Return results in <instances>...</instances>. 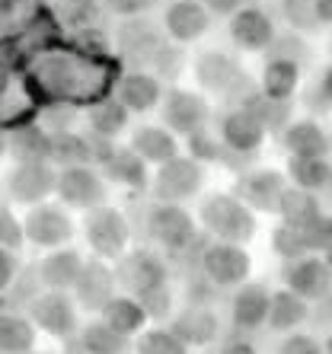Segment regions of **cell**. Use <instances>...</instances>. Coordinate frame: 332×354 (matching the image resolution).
Returning a JSON list of instances; mask_svg holds the SVG:
<instances>
[{
	"label": "cell",
	"mask_w": 332,
	"mask_h": 354,
	"mask_svg": "<svg viewBox=\"0 0 332 354\" xmlns=\"http://www.w3.org/2000/svg\"><path fill=\"white\" fill-rule=\"evenodd\" d=\"M201 221L224 239V243H243L256 233V221L249 214L243 201H233L230 195H214L208 198L201 207Z\"/></svg>",
	"instance_id": "obj_1"
},
{
	"label": "cell",
	"mask_w": 332,
	"mask_h": 354,
	"mask_svg": "<svg viewBox=\"0 0 332 354\" xmlns=\"http://www.w3.org/2000/svg\"><path fill=\"white\" fill-rule=\"evenodd\" d=\"M201 179H205V169H201L199 160H166L163 166H160L157 173V185H154V192H157V198L163 201V205H173V201H183V198L195 195L201 185Z\"/></svg>",
	"instance_id": "obj_2"
},
{
	"label": "cell",
	"mask_w": 332,
	"mask_h": 354,
	"mask_svg": "<svg viewBox=\"0 0 332 354\" xmlns=\"http://www.w3.org/2000/svg\"><path fill=\"white\" fill-rule=\"evenodd\" d=\"M86 239L100 256L116 259L122 256L124 243H128V223L116 207H93L86 217Z\"/></svg>",
	"instance_id": "obj_3"
},
{
	"label": "cell",
	"mask_w": 332,
	"mask_h": 354,
	"mask_svg": "<svg viewBox=\"0 0 332 354\" xmlns=\"http://www.w3.org/2000/svg\"><path fill=\"white\" fill-rule=\"evenodd\" d=\"M23 233L33 239L35 246H64L67 239L74 236V223L71 217L61 211V207H51V205H39L29 211L23 223Z\"/></svg>",
	"instance_id": "obj_4"
},
{
	"label": "cell",
	"mask_w": 332,
	"mask_h": 354,
	"mask_svg": "<svg viewBox=\"0 0 332 354\" xmlns=\"http://www.w3.org/2000/svg\"><path fill=\"white\" fill-rule=\"evenodd\" d=\"M33 322L55 338L74 335V329H77L74 304L67 300L64 290H48V294H42L33 300Z\"/></svg>",
	"instance_id": "obj_5"
},
{
	"label": "cell",
	"mask_w": 332,
	"mask_h": 354,
	"mask_svg": "<svg viewBox=\"0 0 332 354\" xmlns=\"http://www.w3.org/2000/svg\"><path fill=\"white\" fill-rule=\"evenodd\" d=\"M205 274L221 288L230 284H243V278L249 274V256L243 252L237 243H214L201 259Z\"/></svg>",
	"instance_id": "obj_6"
},
{
	"label": "cell",
	"mask_w": 332,
	"mask_h": 354,
	"mask_svg": "<svg viewBox=\"0 0 332 354\" xmlns=\"http://www.w3.org/2000/svg\"><path fill=\"white\" fill-rule=\"evenodd\" d=\"M55 189L67 205L77 207H100V201H106V185L90 166H67L55 182Z\"/></svg>",
	"instance_id": "obj_7"
},
{
	"label": "cell",
	"mask_w": 332,
	"mask_h": 354,
	"mask_svg": "<svg viewBox=\"0 0 332 354\" xmlns=\"http://www.w3.org/2000/svg\"><path fill=\"white\" fill-rule=\"evenodd\" d=\"M150 233L166 249H185L192 243V236H195V223L179 205H160L150 214Z\"/></svg>",
	"instance_id": "obj_8"
},
{
	"label": "cell",
	"mask_w": 332,
	"mask_h": 354,
	"mask_svg": "<svg viewBox=\"0 0 332 354\" xmlns=\"http://www.w3.org/2000/svg\"><path fill=\"white\" fill-rule=\"evenodd\" d=\"M118 278L141 297L147 290H157V288H166V268L157 256L150 252H131L124 256L122 265H118Z\"/></svg>",
	"instance_id": "obj_9"
},
{
	"label": "cell",
	"mask_w": 332,
	"mask_h": 354,
	"mask_svg": "<svg viewBox=\"0 0 332 354\" xmlns=\"http://www.w3.org/2000/svg\"><path fill=\"white\" fill-rule=\"evenodd\" d=\"M55 182H58V176L51 173V166L23 163L17 173L10 176L7 189H10V195L17 198V201H23V205H35V201H42V198L55 189Z\"/></svg>",
	"instance_id": "obj_10"
},
{
	"label": "cell",
	"mask_w": 332,
	"mask_h": 354,
	"mask_svg": "<svg viewBox=\"0 0 332 354\" xmlns=\"http://www.w3.org/2000/svg\"><path fill=\"white\" fill-rule=\"evenodd\" d=\"M77 297L86 310H102V306L112 300V288H116V274L109 272L102 262H90L80 268V278H77Z\"/></svg>",
	"instance_id": "obj_11"
},
{
	"label": "cell",
	"mask_w": 332,
	"mask_h": 354,
	"mask_svg": "<svg viewBox=\"0 0 332 354\" xmlns=\"http://www.w3.org/2000/svg\"><path fill=\"white\" fill-rule=\"evenodd\" d=\"M208 118V102L201 96H192L185 90H173L166 96V124H173L176 131H199Z\"/></svg>",
	"instance_id": "obj_12"
},
{
	"label": "cell",
	"mask_w": 332,
	"mask_h": 354,
	"mask_svg": "<svg viewBox=\"0 0 332 354\" xmlns=\"http://www.w3.org/2000/svg\"><path fill=\"white\" fill-rule=\"evenodd\" d=\"M230 35L240 48L259 51V48H266V45H272L275 29H272V19H268L262 10H243V13L233 17Z\"/></svg>",
	"instance_id": "obj_13"
},
{
	"label": "cell",
	"mask_w": 332,
	"mask_h": 354,
	"mask_svg": "<svg viewBox=\"0 0 332 354\" xmlns=\"http://www.w3.org/2000/svg\"><path fill=\"white\" fill-rule=\"evenodd\" d=\"M166 29L179 41H195L208 29V10L195 0H176L173 7L166 10Z\"/></svg>",
	"instance_id": "obj_14"
},
{
	"label": "cell",
	"mask_w": 332,
	"mask_h": 354,
	"mask_svg": "<svg viewBox=\"0 0 332 354\" xmlns=\"http://www.w3.org/2000/svg\"><path fill=\"white\" fill-rule=\"evenodd\" d=\"M173 332L179 342H183L185 348L189 345H208L211 338L217 335V316L208 310V306H201V304H195V306H189L179 319L173 322Z\"/></svg>",
	"instance_id": "obj_15"
},
{
	"label": "cell",
	"mask_w": 332,
	"mask_h": 354,
	"mask_svg": "<svg viewBox=\"0 0 332 354\" xmlns=\"http://www.w3.org/2000/svg\"><path fill=\"white\" fill-rule=\"evenodd\" d=\"M80 268H83V259L77 256L74 249H61V252L45 256V262L39 265V281L48 284L51 290H67L77 284Z\"/></svg>",
	"instance_id": "obj_16"
},
{
	"label": "cell",
	"mask_w": 332,
	"mask_h": 354,
	"mask_svg": "<svg viewBox=\"0 0 332 354\" xmlns=\"http://www.w3.org/2000/svg\"><path fill=\"white\" fill-rule=\"evenodd\" d=\"M268 290L262 284H243L240 294L233 297V322L240 329H259L268 316Z\"/></svg>",
	"instance_id": "obj_17"
},
{
	"label": "cell",
	"mask_w": 332,
	"mask_h": 354,
	"mask_svg": "<svg viewBox=\"0 0 332 354\" xmlns=\"http://www.w3.org/2000/svg\"><path fill=\"white\" fill-rule=\"evenodd\" d=\"M221 134H224V140H227V147H233V150H256L259 144H262V138H266V124L259 122L252 112H233V115H227L224 118V128H221Z\"/></svg>",
	"instance_id": "obj_18"
},
{
	"label": "cell",
	"mask_w": 332,
	"mask_h": 354,
	"mask_svg": "<svg viewBox=\"0 0 332 354\" xmlns=\"http://www.w3.org/2000/svg\"><path fill=\"white\" fill-rule=\"evenodd\" d=\"M131 150L144 163H160L163 166L166 160L176 157V138L166 128H157V124H147V128H138L131 140Z\"/></svg>",
	"instance_id": "obj_19"
},
{
	"label": "cell",
	"mask_w": 332,
	"mask_h": 354,
	"mask_svg": "<svg viewBox=\"0 0 332 354\" xmlns=\"http://www.w3.org/2000/svg\"><path fill=\"white\" fill-rule=\"evenodd\" d=\"M288 284H290V294H297L300 300L323 297L326 284H329V268H326V262H320V259H300L288 272Z\"/></svg>",
	"instance_id": "obj_20"
},
{
	"label": "cell",
	"mask_w": 332,
	"mask_h": 354,
	"mask_svg": "<svg viewBox=\"0 0 332 354\" xmlns=\"http://www.w3.org/2000/svg\"><path fill=\"white\" fill-rule=\"evenodd\" d=\"M102 322L109 329H116L118 335L131 338L134 332H141V326L147 322V313L141 310L138 300H128V297H112L106 306H102Z\"/></svg>",
	"instance_id": "obj_21"
},
{
	"label": "cell",
	"mask_w": 332,
	"mask_h": 354,
	"mask_svg": "<svg viewBox=\"0 0 332 354\" xmlns=\"http://www.w3.org/2000/svg\"><path fill=\"white\" fill-rule=\"evenodd\" d=\"M160 99V83L150 74H128L118 86V102L128 112H150Z\"/></svg>",
	"instance_id": "obj_22"
},
{
	"label": "cell",
	"mask_w": 332,
	"mask_h": 354,
	"mask_svg": "<svg viewBox=\"0 0 332 354\" xmlns=\"http://www.w3.org/2000/svg\"><path fill=\"white\" fill-rule=\"evenodd\" d=\"M304 319H307V304H304L297 294H290V290H278V294L268 297V316H266V322L272 326L275 332L297 329Z\"/></svg>",
	"instance_id": "obj_23"
},
{
	"label": "cell",
	"mask_w": 332,
	"mask_h": 354,
	"mask_svg": "<svg viewBox=\"0 0 332 354\" xmlns=\"http://www.w3.org/2000/svg\"><path fill=\"white\" fill-rule=\"evenodd\" d=\"M195 74H199L201 86H208V90H230L233 83L240 80V71H237L233 58L217 55V51L201 55L199 64H195Z\"/></svg>",
	"instance_id": "obj_24"
},
{
	"label": "cell",
	"mask_w": 332,
	"mask_h": 354,
	"mask_svg": "<svg viewBox=\"0 0 332 354\" xmlns=\"http://www.w3.org/2000/svg\"><path fill=\"white\" fill-rule=\"evenodd\" d=\"M35 345L33 322L23 316L3 313L0 316V351L3 354H29Z\"/></svg>",
	"instance_id": "obj_25"
},
{
	"label": "cell",
	"mask_w": 332,
	"mask_h": 354,
	"mask_svg": "<svg viewBox=\"0 0 332 354\" xmlns=\"http://www.w3.org/2000/svg\"><path fill=\"white\" fill-rule=\"evenodd\" d=\"M106 176L109 179L122 182V185H131V189H141L147 182V173H144V160L134 153V150H112L106 153Z\"/></svg>",
	"instance_id": "obj_26"
},
{
	"label": "cell",
	"mask_w": 332,
	"mask_h": 354,
	"mask_svg": "<svg viewBox=\"0 0 332 354\" xmlns=\"http://www.w3.org/2000/svg\"><path fill=\"white\" fill-rule=\"evenodd\" d=\"M83 354H124L128 351V338L109 329L106 322H90L80 335Z\"/></svg>",
	"instance_id": "obj_27"
},
{
	"label": "cell",
	"mask_w": 332,
	"mask_h": 354,
	"mask_svg": "<svg viewBox=\"0 0 332 354\" xmlns=\"http://www.w3.org/2000/svg\"><path fill=\"white\" fill-rule=\"evenodd\" d=\"M284 144H288V150L294 153V157H323L326 134L320 131V124L300 122V124H290L288 128Z\"/></svg>",
	"instance_id": "obj_28"
},
{
	"label": "cell",
	"mask_w": 332,
	"mask_h": 354,
	"mask_svg": "<svg viewBox=\"0 0 332 354\" xmlns=\"http://www.w3.org/2000/svg\"><path fill=\"white\" fill-rule=\"evenodd\" d=\"M284 195V182L278 173H256L246 179V198L262 211H275L282 205Z\"/></svg>",
	"instance_id": "obj_29"
},
{
	"label": "cell",
	"mask_w": 332,
	"mask_h": 354,
	"mask_svg": "<svg viewBox=\"0 0 332 354\" xmlns=\"http://www.w3.org/2000/svg\"><path fill=\"white\" fill-rule=\"evenodd\" d=\"M262 86H266V96L268 99L284 102V99L294 93V86H297V61L275 58L272 64L266 67V80H262Z\"/></svg>",
	"instance_id": "obj_30"
},
{
	"label": "cell",
	"mask_w": 332,
	"mask_h": 354,
	"mask_svg": "<svg viewBox=\"0 0 332 354\" xmlns=\"http://www.w3.org/2000/svg\"><path fill=\"white\" fill-rule=\"evenodd\" d=\"M290 176L300 189H326L329 185V163L323 157H294L290 160Z\"/></svg>",
	"instance_id": "obj_31"
},
{
	"label": "cell",
	"mask_w": 332,
	"mask_h": 354,
	"mask_svg": "<svg viewBox=\"0 0 332 354\" xmlns=\"http://www.w3.org/2000/svg\"><path fill=\"white\" fill-rule=\"evenodd\" d=\"M90 122H93V131L96 134H102V138H116L124 124H128V109H124L118 99H106V102H100V106L93 109Z\"/></svg>",
	"instance_id": "obj_32"
},
{
	"label": "cell",
	"mask_w": 332,
	"mask_h": 354,
	"mask_svg": "<svg viewBox=\"0 0 332 354\" xmlns=\"http://www.w3.org/2000/svg\"><path fill=\"white\" fill-rule=\"evenodd\" d=\"M13 153L23 163H42L45 157H51V140L39 131V128H23L13 138Z\"/></svg>",
	"instance_id": "obj_33"
},
{
	"label": "cell",
	"mask_w": 332,
	"mask_h": 354,
	"mask_svg": "<svg viewBox=\"0 0 332 354\" xmlns=\"http://www.w3.org/2000/svg\"><path fill=\"white\" fill-rule=\"evenodd\" d=\"M284 211V217H288V227H304V223H310L313 217H320V207H316V201L310 195H304V192H284L282 195V205H278Z\"/></svg>",
	"instance_id": "obj_34"
},
{
	"label": "cell",
	"mask_w": 332,
	"mask_h": 354,
	"mask_svg": "<svg viewBox=\"0 0 332 354\" xmlns=\"http://www.w3.org/2000/svg\"><path fill=\"white\" fill-rule=\"evenodd\" d=\"M51 153L58 160H64L67 166H86L93 160V144L74 134H64V138L51 140Z\"/></svg>",
	"instance_id": "obj_35"
},
{
	"label": "cell",
	"mask_w": 332,
	"mask_h": 354,
	"mask_svg": "<svg viewBox=\"0 0 332 354\" xmlns=\"http://www.w3.org/2000/svg\"><path fill=\"white\" fill-rule=\"evenodd\" d=\"M138 354H189V348L166 329H154L144 332L138 342Z\"/></svg>",
	"instance_id": "obj_36"
},
{
	"label": "cell",
	"mask_w": 332,
	"mask_h": 354,
	"mask_svg": "<svg viewBox=\"0 0 332 354\" xmlns=\"http://www.w3.org/2000/svg\"><path fill=\"white\" fill-rule=\"evenodd\" d=\"M275 249L288 259H297L300 252H307V243H304L297 227H282V230L275 233Z\"/></svg>",
	"instance_id": "obj_37"
},
{
	"label": "cell",
	"mask_w": 332,
	"mask_h": 354,
	"mask_svg": "<svg viewBox=\"0 0 332 354\" xmlns=\"http://www.w3.org/2000/svg\"><path fill=\"white\" fill-rule=\"evenodd\" d=\"M284 13L297 29H313L316 26L313 0H284Z\"/></svg>",
	"instance_id": "obj_38"
},
{
	"label": "cell",
	"mask_w": 332,
	"mask_h": 354,
	"mask_svg": "<svg viewBox=\"0 0 332 354\" xmlns=\"http://www.w3.org/2000/svg\"><path fill=\"white\" fill-rule=\"evenodd\" d=\"M141 310L147 316H154V319L166 316V313H169V290L157 288V290H147V294H141Z\"/></svg>",
	"instance_id": "obj_39"
},
{
	"label": "cell",
	"mask_w": 332,
	"mask_h": 354,
	"mask_svg": "<svg viewBox=\"0 0 332 354\" xmlns=\"http://www.w3.org/2000/svg\"><path fill=\"white\" fill-rule=\"evenodd\" d=\"M23 243V227L17 223V217L10 214L7 207H0V246L10 249V246H19Z\"/></svg>",
	"instance_id": "obj_40"
},
{
	"label": "cell",
	"mask_w": 332,
	"mask_h": 354,
	"mask_svg": "<svg viewBox=\"0 0 332 354\" xmlns=\"http://www.w3.org/2000/svg\"><path fill=\"white\" fill-rule=\"evenodd\" d=\"M189 138H192V150H195V160H214V157H217V144L208 138L201 128H199V131H192Z\"/></svg>",
	"instance_id": "obj_41"
},
{
	"label": "cell",
	"mask_w": 332,
	"mask_h": 354,
	"mask_svg": "<svg viewBox=\"0 0 332 354\" xmlns=\"http://www.w3.org/2000/svg\"><path fill=\"white\" fill-rule=\"evenodd\" d=\"M157 67L163 71L166 77H179V71H183V55H179L176 48H160Z\"/></svg>",
	"instance_id": "obj_42"
},
{
	"label": "cell",
	"mask_w": 332,
	"mask_h": 354,
	"mask_svg": "<svg viewBox=\"0 0 332 354\" xmlns=\"http://www.w3.org/2000/svg\"><path fill=\"white\" fill-rule=\"evenodd\" d=\"M284 354H323L320 351V345H316L313 338L307 335H294L284 342Z\"/></svg>",
	"instance_id": "obj_43"
},
{
	"label": "cell",
	"mask_w": 332,
	"mask_h": 354,
	"mask_svg": "<svg viewBox=\"0 0 332 354\" xmlns=\"http://www.w3.org/2000/svg\"><path fill=\"white\" fill-rule=\"evenodd\" d=\"M10 278H13V259H10L7 249L0 246V290L10 284Z\"/></svg>",
	"instance_id": "obj_44"
},
{
	"label": "cell",
	"mask_w": 332,
	"mask_h": 354,
	"mask_svg": "<svg viewBox=\"0 0 332 354\" xmlns=\"http://www.w3.org/2000/svg\"><path fill=\"white\" fill-rule=\"evenodd\" d=\"M240 3L243 0H208V7L214 10V13H237Z\"/></svg>",
	"instance_id": "obj_45"
},
{
	"label": "cell",
	"mask_w": 332,
	"mask_h": 354,
	"mask_svg": "<svg viewBox=\"0 0 332 354\" xmlns=\"http://www.w3.org/2000/svg\"><path fill=\"white\" fill-rule=\"evenodd\" d=\"M109 7L116 10V13H138L141 0H109Z\"/></svg>",
	"instance_id": "obj_46"
},
{
	"label": "cell",
	"mask_w": 332,
	"mask_h": 354,
	"mask_svg": "<svg viewBox=\"0 0 332 354\" xmlns=\"http://www.w3.org/2000/svg\"><path fill=\"white\" fill-rule=\"evenodd\" d=\"M224 354H256V351H252V345H243V342H237V345H230Z\"/></svg>",
	"instance_id": "obj_47"
},
{
	"label": "cell",
	"mask_w": 332,
	"mask_h": 354,
	"mask_svg": "<svg viewBox=\"0 0 332 354\" xmlns=\"http://www.w3.org/2000/svg\"><path fill=\"white\" fill-rule=\"evenodd\" d=\"M0 153H3V134H0Z\"/></svg>",
	"instance_id": "obj_48"
}]
</instances>
